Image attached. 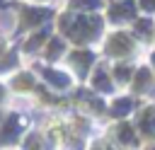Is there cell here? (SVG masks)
Instances as JSON below:
<instances>
[{
    "mask_svg": "<svg viewBox=\"0 0 155 150\" xmlns=\"http://www.w3.org/2000/svg\"><path fill=\"white\" fill-rule=\"evenodd\" d=\"M111 46H114L111 51H128V39H126V36H116V39L111 41Z\"/></svg>",
    "mask_w": 155,
    "mask_h": 150,
    "instance_id": "obj_1",
    "label": "cell"
}]
</instances>
